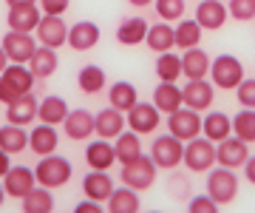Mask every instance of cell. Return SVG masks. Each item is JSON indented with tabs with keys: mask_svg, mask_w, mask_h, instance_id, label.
Returning <instances> with one entry per match:
<instances>
[{
	"mask_svg": "<svg viewBox=\"0 0 255 213\" xmlns=\"http://www.w3.org/2000/svg\"><path fill=\"white\" fill-rule=\"evenodd\" d=\"M34 74L26 63H9L3 71H0V102H14L17 97L28 94L34 88Z\"/></svg>",
	"mask_w": 255,
	"mask_h": 213,
	"instance_id": "6da1fadb",
	"label": "cell"
},
{
	"mask_svg": "<svg viewBox=\"0 0 255 213\" xmlns=\"http://www.w3.org/2000/svg\"><path fill=\"white\" fill-rule=\"evenodd\" d=\"M184 165L190 174H207L216 165V142L207 137H193L184 142Z\"/></svg>",
	"mask_w": 255,
	"mask_h": 213,
	"instance_id": "7a4b0ae2",
	"label": "cell"
},
{
	"mask_svg": "<svg viewBox=\"0 0 255 213\" xmlns=\"http://www.w3.org/2000/svg\"><path fill=\"white\" fill-rule=\"evenodd\" d=\"M150 159L162 171H173L176 165H182V159H184V142L179 137H173L170 131L167 134H159L150 142Z\"/></svg>",
	"mask_w": 255,
	"mask_h": 213,
	"instance_id": "3957f363",
	"label": "cell"
},
{
	"mask_svg": "<svg viewBox=\"0 0 255 213\" xmlns=\"http://www.w3.org/2000/svg\"><path fill=\"white\" fill-rule=\"evenodd\" d=\"M207 194L219 205H230L238 196V176L233 174V168H210L207 171Z\"/></svg>",
	"mask_w": 255,
	"mask_h": 213,
	"instance_id": "277c9868",
	"label": "cell"
},
{
	"mask_svg": "<svg viewBox=\"0 0 255 213\" xmlns=\"http://www.w3.org/2000/svg\"><path fill=\"white\" fill-rule=\"evenodd\" d=\"M210 80H213V85H219L224 91L238 88V83L244 80V65L233 54H219L210 63Z\"/></svg>",
	"mask_w": 255,
	"mask_h": 213,
	"instance_id": "5b68a950",
	"label": "cell"
},
{
	"mask_svg": "<svg viewBox=\"0 0 255 213\" xmlns=\"http://www.w3.org/2000/svg\"><path fill=\"white\" fill-rule=\"evenodd\" d=\"M156 171H159V165L153 159L147 154H139L136 159H130V162L122 165V182L136 188V191H145V188H150L156 182Z\"/></svg>",
	"mask_w": 255,
	"mask_h": 213,
	"instance_id": "8992f818",
	"label": "cell"
},
{
	"mask_svg": "<svg viewBox=\"0 0 255 213\" xmlns=\"http://www.w3.org/2000/svg\"><path fill=\"white\" fill-rule=\"evenodd\" d=\"M37 182L46 188H60L65 185L68 179H71V162L65 157H57V154H48V157H43L40 162H37Z\"/></svg>",
	"mask_w": 255,
	"mask_h": 213,
	"instance_id": "52a82bcc",
	"label": "cell"
},
{
	"mask_svg": "<svg viewBox=\"0 0 255 213\" xmlns=\"http://www.w3.org/2000/svg\"><path fill=\"white\" fill-rule=\"evenodd\" d=\"M167 131H170L173 137H179L182 142L199 137V134H201V117H199V111H196V108H187V105L176 108L173 114H167Z\"/></svg>",
	"mask_w": 255,
	"mask_h": 213,
	"instance_id": "ba28073f",
	"label": "cell"
},
{
	"mask_svg": "<svg viewBox=\"0 0 255 213\" xmlns=\"http://www.w3.org/2000/svg\"><path fill=\"white\" fill-rule=\"evenodd\" d=\"M247 157H250V142H244L241 137L236 134H230L227 139H221L219 145H216V162L224 168H244Z\"/></svg>",
	"mask_w": 255,
	"mask_h": 213,
	"instance_id": "9c48e42d",
	"label": "cell"
},
{
	"mask_svg": "<svg viewBox=\"0 0 255 213\" xmlns=\"http://www.w3.org/2000/svg\"><path fill=\"white\" fill-rule=\"evenodd\" d=\"M37 40L40 46L48 48H60L68 43V26H65L63 14H43L37 23Z\"/></svg>",
	"mask_w": 255,
	"mask_h": 213,
	"instance_id": "30bf717a",
	"label": "cell"
},
{
	"mask_svg": "<svg viewBox=\"0 0 255 213\" xmlns=\"http://www.w3.org/2000/svg\"><path fill=\"white\" fill-rule=\"evenodd\" d=\"M3 51H6V57H9L11 63H28L31 60V54H34V37H31V31H14V28H9V34L3 37Z\"/></svg>",
	"mask_w": 255,
	"mask_h": 213,
	"instance_id": "8fae6325",
	"label": "cell"
},
{
	"mask_svg": "<svg viewBox=\"0 0 255 213\" xmlns=\"http://www.w3.org/2000/svg\"><path fill=\"white\" fill-rule=\"evenodd\" d=\"M159 122H162V111L156 105H150V102H136L128 111V128L136 131L139 137L142 134H153L159 128Z\"/></svg>",
	"mask_w": 255,
	"mask_h": 213,
	"instance_id": "7c38bea8",
	"label": "cell"
},
{
	"mask_svg": "<svg viewBox=\"0 0 255 213\" xmlns=\"http://www.w3.org/2000/svg\"><path fill=\"white\" fill-rule=\"evenodd\" d=\"M34 185H37V176L28 165H14V168H9V174L3 176L6 196H14V199H23Z\"/></svg>",
	"mask_w": 255,
	"mask_h": 213,
	"instance_id": "4fadbf2b",
	"label": "cell"
},
{
	"mask_svg": "<svg viewBox=\"0 0 255 213\" xmlns=\"http://www.w3.org/2000/svg\"><path fill=\"white\" fill-rule=\"evenodd\" d=\"M182 100L187 108H196V111H207L213 105V80L201 77V80H190V83L182 88Z\"/></svg>",
	"mask_w": 255,
	"mask_h": 213,
	"instance_id": "5bb4252c",
	"label": "cell"
},
{
	"mask_svg": "<svg viewBox=\"0 0 255 213\" xmlns=\"http://www.w3.org/2000/svg\"><path fill=\"white\" fill-rule=\"evenodd\" d=\"M100 26L94 23V20H80V23H74L68 26V46L74 51H91L97 43H100Z\"/></svg>",
	"mask_w": 255,
	"mask_h": 213,
	"instance_id": "9a60e30c",
	"label": "cell"
},
{
	"mask_svg": "<svg viewBox=\"0 0 255 213\" xmlns=\"http://www.w3.org/2000/svg\"><path fill=\"white\" fill-rule=\"evenodd\" d=\"M227 17H230V11L221 0H201L196 6V23L201 28H207V31H219L227 23Z\"/></svg>",
	"mask_w": 255,
	"mask_h": 213,
	"instance_id": "2e32d148",
	"label": "cell"
},
{
	"mask_svg": "<svg viewBox=\"0 0 255 213\" xmlns=\"http://www.w3.org/2000/svg\"><path fill=\"white\" fill-rule=\"evenodd\" d=\"M125 131V114L108 105L100 114H94V134H100L102 139H117Z\"/></svg>",
	"mask_w": 255,
	"mask_h": 213,
	"instance_id": "e0dca14e",
	"label": "cell"
},
{
	"mask_svg": "<svg viewBox=\"0 0 255 213\" xmlns=\"http://www.w3.org/2000/svg\"><path fill=\"white\" fill-rule=\"evenodd\" d=\"M63 128L68 134V139H88L94 134V114L88 108H74V111L65 114L63 120Z\"/></svg>",
	"mask_w": 255,
	"mask_h": 213,
	"instance_id": "ac0fdd59",
	"label": "cell"
},
{
	"mask_svg": "<svg viewBox=\"0 0 255 213\" xmlns=\"http://www.w3.org/2000/svg\"><path fill=\"white\" fill-rule=\"evenodd\" d=\"M210 54L204 51V48L193 46V48H184L182 54V74L187 77V80H201V77L210 74Z\"/></svg>",
	"mask_w": 255,
	"mask_h": 213,
	"instance_id": "d6986e66",
	"label": "cell"
},
{
	"mask_svg": "<svg viewBox=\"0 0 255 213\" xmlns=\"http://www.w3.org/2000/svg\"><path fill=\"white\" fill-rule=\"evenodd\" d=\"M85 162L88 168H97V171H108L114 162H117V148L111 139H94L91 145L85 148Z\"/></svg>",
	"mask_w": 255,
	"mask_h": 213,
	"instance_id": "ffe728a7",
	"label": "cell"
},
{
	"mask_svg": "<svg viewBox=\"0 0 255 213\" xmlns=\"http://www.w3.org/2000/svg\"><path fill=\"white\" fill-rule=\"evenodd\" d=\"M57 142H60V137H57L54 125H48V122H40L37 128L28 131V148L34 151L37 157H48V154H54Z\"/></svg>",
	"mask_w": 255,
	"mask_h": 213,
	"instance_id": "44dd1931",
	"label": "cell"
},
{
	"mask_svg": "<svg viewBox=\"0 0 255 213\" xmlns=\"http://www.w3.org/2000/svg\"><path fill=\"white\" fill-rule=\"evenodd\" d=\"M82 191H85V196H91L97 202H108V196L114 194V179L108 176V171L91 168V174L82 176Z\"/></svg>",
	"mask_w": 255,
	"mask_h": 213,
	"instance_id": "7402d4cb",
	"label": "cell"
},
{
	"mask_svg": "<svg viewBox=\"0 0 255 213\" xmlns=\"http://www.w3.org/2000/svg\"><path fill=\"white\" fill-rule=\"evenodd\" d=\"M28 68H31V74L34 80H48V77L57 71V65H60V57H57V48H48V46H40L34 48V54L28 60Z\"/></svg>",
	"mask_w": 255,
	"mask_h": 213,
	"instance_id": "603a6c76",
	"label": "cell"
},
{
	"mask_svg": "<svg viewBox=\"0 0 255 213\" xmlns=\"http://www.w3.org/2000/svg\"><path fill=\"white\" fill-rule=\"evenodd\" d=\"M37 97L31 91L17 97L14 102H9V108H6V122H14V125H28V122L37 117Z\"/></svg>",
	"mask_w": 255,
	"mask_h": 213,
	"instance_id": "cb8c5ba5",
	"label": "cell"
},
{
	"mask_svg": "<svg viewBox=\"0 0 255 213\" xmlns=\"http://www.w3.org/2000/svg\"><path fill=\"white\" fill-rule=\"evenodd\" d=\"M201 131L204 137L213 139V142H221L233 134V117L224 111H210L207 117H201Z\"/></svg>",
	"mask_w": 255,
	"mask_h": 213,
	"instance_id": "d4e9b609",
	"label": "cell"
},
{
	"mask_svg": "<svg viewBox=\"0 0 255 213\" xmlns=\"http://www.w3.org/2000/svg\"><path fill=\"white\" fill-rule=\"evenodd\" d=\"M145 43L150 46V51H156V54H162V51H170V48L176 46V31H173V26H170L167 20H162V23H153V26H147Z\"/></svg>",
	"mask_w": 255,
	"mask_h": 213,
	"instance_id": "484cf974",
	"label": "cell"
},
{
	"mask_svg": "<svg viewBox=\"0 0 255 213\" xmlns=\"http://www.w3.org/2000/svg\"><path fill=\"white\" fill-rule=\"evenodd\" d=\"M142 208L139 202V191L130 185H122V188H114V194L108 196V211L111 213H136Z\"/></svg>",
	"mask_w": 255,
	"mask_h": 213,
	"instance_id": "4316f807",
	"label": "cell"
},
{
	"mask_svg": "<svg viewBox=\"0 0 255 213\" xmlns=\"http://www.w3.org/2000/svg\"><path fill=\"white\" fill-rule=\"evenodd\" d=\"M153 105L159 108V111H164V114H173L176 108H182L184 105V100H182V88L176 83H159L153 88Z\"/></svg>",
	"mask_w": 255,
	"mask_h": 213,
	"instance_id": "83f0119b",
	"label": "cell"
},
{
	"mask_svg": "<svg viewBox=\"0 0 255 213\" xmlns=\"http://www.w3.org/2000/svg\"><path fill=\"white\" fill-rule=\"evenodd\" d=\"M28 148V131L26 125H14V122H6L0 128V151L6 154H20V151Z\"/></svg>",
	"mask_w": 255,
	"mask_h": 213,
	"instance_id": "f1b7e54d",
	"label": "cell"
},
{
	"mask_svg": "<svg viewBox=\"0 0 255 213\" xmlns=\"http://www.w3.org/2000/svg\"><path fill=\"white\" fill-rule=\"evenodd\" d=\"M147 37V20L145 17H125L117 28V40L122 46H139Z\"/></svg>",
	"mask_w": 255,
	"mask_h": 213,
	"instance_id": "f546056e",
	"label": "cell"
},
{
	"mask_svg": "<svg viewBox=\"0 0 255 213\" xmlns=\"http://www.w3.org/2000/svg\"><path fill=\"white\" fill-rule=\"evenodd\" d=\"M108 102L114 108H119L122 114H128L133 105L139 102V94H136V85L128 83V80H119L108 88Z\"/></svg>",
	"mask_w": 255,
	"mask_h": 213,
	"instance_id": "4dcf8cb0",
	"label": "cell"
},
{
	"mask_svg": "<svg viewBox=\"0 0 255 213\" xmlns=\"http://www.w3.org/2000/svg\"><path fill=\"white\" fill-rule=\"evenodd\" d=\"M71 111L68 108V102L63 100V97H43V102L37 105V120L40 122H48V125H63L65 114Z\"/></svg>",
	"mask_w": 255,
	"mask_h": 213,
	"instance_id": "1f68e13d",
	"label": "cell"
},
{
	"mask_svg": "<svg viewBox=\"0 0 255 213\" xmlns=\"http://www.w3.org/2000/svg\"><path fill=\"white\" fill-rule=\"evenodd\" d=\"M23 211L26 213H51L54 211V196H51V188H46V185H40V188H31L23 199Z\"/></svg>",
	"mask_w": 255,
	"mask_h": 213,
	"instance_id": "d6a6232c",
	"label": "cell"
},
{
	"mask_svg": "<svg viewBox=\"0 0 255 213\" xmlns=\"http://www.w3.org/2000/svg\"><path fill=\"white\" fill-rule=\"evenodd\" d=\"M40 11H37V3L34 6H14V9H9V28H14V31H34L37 23H40Z\"/></svg>",
	"mask_w": 255,
	"mask_h": 213,
	"instance_id": "836d02e7",
	"label": "cell"
},
{
	"mask_svg": "<svg viewBox=\"0 0 255 213\" xmlns=\"http://www.w3.org/2000/svg\"><path fill=\"white\" fill-rule=\"evenodd\" d=\"M114 148H117V162H130L142 154V139H139L136 131H122L117 139H114Z\"/></svg>",
	"mask_w": 255,
	"mask_h": 213,
	"instance_id": "e575fe53",
	"label": "cell"
},
{
	"mask_svg": "<svg viewBox=\"0 0 255 213\" xmlns=\"http://www.w3.org/2000/svg\"><path fill=\"white\" fill-rule=\"evenodd\" d=\"M156 77L164 83H176L182 77V57L173 51H162L156 57Z\"/></svg>",
	"mask_w": 255,
	"mask_h": 213,
	"instance_id": "d590c367",
	"label": "cell"
},
{
	"mask_svg": "<svg viewBox=\"0 0 255 213\" xmlns=\"http://www.w3.org/2000/svg\"><path fill=\"white\" fill-rule=\"evenodd\" d=\"M77 83H80V91L82 94H97L105 88V71H102L100 65H82L80 68V74H77Z\"/></svg>",
	"mask_w": 255,
	"mask_h": 213,
	"instance_id": "8d00e7d4",
	"label": "cell"
},
{
	"mask_svg": "<svg viewBox=\"0 0 255 213\" xmlns=\"http://www.w3.org/2000/svg\"><path fill=\"white\" fill-rule=\"evenodd\" d=\"M173 31H176V46H179V48H193V46H199L201 31H204V28H201L196 20H184L182 17Z\"/></svg>",
	"mask_w": 255,
	"mask_h": 213,
	"instance_id": "74e56055",
	"label": "cell"
},
{
	"mask_svg": "<svg viewBox=\"0 0 255 213\" xmlns=\"http://www.w3.org/2000/svg\"><path fill=\"white\" fill-rule=\"evenodd\" d=\"M233 134L244 142H255V108H241L233 117Z\"/></svg>",
	"mask_w": 255,
	"mask_h": 213,
	"instance_id": "f35d334b",
	"label": "cell"
},
{
	"mask_svg": "<svg viewBox=\"0 0 255 213\" xmlns=\"http://www.w3.org/2000/svg\"><path fill=\"white\" fill-rule=\"evenodd\" d=\"M153 6H156V14L162 20H182L184 14V0H153Z\"/></svg>",
	"mask_w": 255,
	"mask_h": 213,
	"instance_id": "ab89813d",
	"label": "cell"
},
{
	"mask_svg": "<svg viewBox=\"0 0 255 213\" xmlns=\"http://www.w3.org/2000/svg\"><path fill=\"white\" fill-rule=\"evenodd\" d=\"M230 17L236 20H253L255 17V0H230Z\"/></svg>",
	"mask_w": 255,
	"mask_h": 213,
	"instance_id": "60d3db41",
	"label": "cell"
},
{
	"mask_svg": "<svg viewBox=\"0 0 255 213\" xmlns=\"http://www.w3.org/2000/svg\"><path fill=\"white\" fill-rule=\"evenodd\" d=\"M187 211H190V213H216V211H219V202H216L210 194H204V196L196 194L190 202H187Z\"/></svg>",
	"mask_w": 255,
	"mask_h": 213,
	"instance_id": "b9f144b4",
	"label": "cell"
},
{
	"mask_svg": "<svg viewBox=\"0 0 255 213\" xmlns=\"http://www.w3.org/2000/svg\"><path fill=\"white\" fill-rule=\"evenodd\" d=\"M236 94H238V105L241 108H255V80H241Z\"/></svg>",
	"mask_w": 255,
	"mask_h": 213,
	"instance_id": "7bdbcfd3",
	"label": "cell"
},
{
	"mask_svg": "<svg viewBox=\"0 0 255 213\" xmlns=\"http://www.w3.org/2000/svg\"><path fill=\"white\" fill-rule=\"evenodd\" d=\"M71 0H40V11L43 14H65Z\"/></svg>",
	"mask_w": 255,
	"mask_h": 213,
	"instance_id": "ee69618b",
	"label": "cell"
},
{
	"mask_svg": "<svg viewBox=\"0 0 255 213\" xmlns=\"http://www.w3.org/2000/svg\"><path fill=\"white\" fill-rule=\"evenodd\" d=\"M74 211H77V213H100L102 211V202H97V199H91V196H88V199H85V202H80Z\"/></svg>",
	"mask_w": 255,
	"mask_h": 213,
	"instance_id": "f6af8a7d",
	"label": "cell"
},
{
	"mask_svg": "<svg viewBox=\"0 0 255 213\" xmlns=\"http://www.w3.org/2000/svg\"><path fill=\"white\" fill-rule=\"evenodd\" d=\"M244 176H247V182H253L255 185V154H250L244 162Z\"/></svg>",
	"mask_w": 255,
	"mask_h": 213,
	"instance_id": "bcb514c9",
	"label": "cell"
},
{
	"mask_svg": "<svg viewBox=\"0 0 255 213\" xmlns=\"http://www.w3.org/2000/svg\"><path fill=\"white\" fill-rule=\"evenodd\" d=\"M9 157H11V154H6V151H0V179H3V176L9 174V168H11Z\"/></svg>",
	"mask_w": 255,
	"mask_h": 213,
	"instance_id": "7dc6e473",
	"label": "cell"
},
{
	"mask_svg": "<svg viewBox=\"0 0 255 213\" xmlns=\"http://www.w3.org/2000/svg\"><path fill=\"white\" fill-rule=\"evenodd\" d=\"M37 0H6V6L9 9H14V6H34Z\"/></svg>",
	"mask_w": 255,
	"mask_h": 213,
	"instance_id": "c3c4849f",
	"label": "cell"
},
{
	"mask_svg": "<svg viewBox=\"0 0 255 213\" xmlns=\"http://www.w3.org/2000/svg\"><path fill=\"white\" fill-rule=\"evenodd\" d=\"M9 63H11V60L6 57V51H3V46H0V71H3V68H6Z\"/></svg>",
	"mask_w": 255,
	"mask_h": 213,
	"instance_id": "681fc988",
	"label": "cell"
},
{
	"mask_svg": "<svg viewBox=\"0 0 255 213\" xmlns=\"http://www.w3.org/2000/svg\"><path fill=\"white\" fill-rule=\"evenodd\" d=\"M128 3H130V6H136V9H142V6H150L153 0H128Z\"/></svg>",
	"mask_w": 255,
	"mask_h": 213,
	"instance_id": "f907efd6",
	"label": "cell"
},
{
	"mask_svg": "<svg viewBox=\"0 0 255 213\" xmlns=\"http://www.w3.org/2000/svg\"><path fill=\"white\" fill-rule=\"evenodd\" d=\"M3 199H6V188H3V182H0V205H3Z\"/></svg>",
	"mask_w": 255,
	"mask_h": 213,
	"instance_id": "816d5d0a",
	"label": "cell"
}]
</instances>
